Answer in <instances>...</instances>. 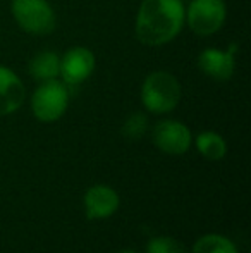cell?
Here are the masks:
<instances>
[{"label":"cell","instance_id":"1","mask_svg":"<svg viewBox=\"0 0 251 253\" xmlns=\"http://www.w3.org/2000/svg\"><path fill=\"white\" fill-rule=\"evenodd\" d=\"M186 23L182 0H143L134 21V33L144 47L167 45Z\"/></svg>","mask_w":251,"mask_h":253},{"label":"cell","instance_id":"2","mask_svg":"<svg viewBox=\"0 0 251 253\" xmlns=\"http://www.w3.org/2000/svg\"><path fill=\"white\" fill-rule=\"evenodd\" d=\"M182 88L179 80L169 71H153L141 84V103L151 114H169L179 105Z\"/></svg>","mask_w":251,"mask_h":253},{"label":"cell","instance_id":"3","mask_svg":"<svg viewBox=\"0 0 251 253\" xmlns=\"http://www.w3.org/2000/svg\"><path fill=\"white\" fill-rule=\"evenodd\" d=\"M10 12L24 33L47 37L57 26V16L48 0H12Z\"/></svg>","mask_w":251,"mask_h":253},{"label":"cell","instance_id":"4","mask_svg":"<svg viewBox=\"0 0 251 253\" xmlns=\"http://www.w3.org/2000/svg\"><path fill=\"white\" fill-rule=\"evenodd\" d=\"M69 100V86L64 81H43L31 97V112L40 123H55L66 114Z\"/></svg>","mask_w":251,"mask_h":253},{"label":"cell","instance_id":"5","mask_svg":"<svg viewBox=\"0 0 251 253\" xmlns=\"http://www.w3.org/2000/svg\"><path fill=\"white\" fill-rule=\"evenodd\" d=\"M227 7L224 0H193L186 10V23L198 37H212L225 23Z\"/></svg>","mask_w":251,"mask_h":253},{"label":"cell","instance_id":"6","mask_svg":"<svg viewBox=\"0 0 251 253\" xmlns=\"http://www.w3.org/2000/svg\"><path fill=\"white\" fill-rule=\"evenodd\" d=\"M97 67V57L86 47H72L61 57L59 78L67 86H79L93 74Z\"/></svg>","mask_w":251,"mask_h":253},{"label":"cell","instance_id":"7","mask_svg":"<svg viewBox=\"0 0 251 253\" xmlns=\"http://www.w3.org/2000/svg\"><path fill=\"white\" fill-rule=\"evenodd\" d=\"M153 143L160 152L169 155H182L191 148L193 134L189 127L181 121L165 119L155 126L153 129Z\"/></svg>","mask_w":251,"mask_h":253},{"label":"cell","instance_id":"8","mask_svg":"<svg viewBox=\"0 0 251 253\" xmlns=\"http://www.w3.org/2000/svg\"><path fill=\"white\" fill-rule=\"evenodd\" d=\"M238 45H231L229 50L205 48L198 55V67L207 78L214 81H229L236 69Z\"/></svg>","mask_w":251,"mask_h":253},{"label":"cell","instance_id":"9","mask_svg":"<svg viewBox=\"0 0 251 253\" xmlns=\"http://www.w3.org/2000/svg\"><path fill=\"white\" fill-rule=\"evenodd\" d=\"M119 195L107 184H95L84 193V209L90 220L108 219L119 209Z\"/></svg>","mask_w":251,"mask_h":253},{"label":"cell","instance_id":"10","mask_svg":"<svg viewBox=\"0 0 251 253\" xmlns=\"http://www.w3.org/2000/svg\"><path fill=\"white\" fill-rule=\"evenodd\" d=\"M24 98L26 88L21 78L10 67L0 66V117L10 116L21 109Z\"/></svg>","mask_w":251,"mask_h":253},{"label":"cell","instance_id":"11","mask_svg":"<svg viewBox=\"0 0 251 253\" xmlns=\"http://www.w3.org/2000/svg\"><path fill=\"white\" fill-rule=\"evenodd\" d=\"M28 73L33 80L40 81V83L48 80H57L59 73H61V57L52 50L38 52L28 64Z\"/></svg>","mask_w":251,"mask_h":253},{"label":"cell","instance_id":"12","mask_svg":"<svg viewBox=\"0 0 251 253\" xmlns=\"http://www.w3.org/2000/svg\"><path fill=\"white\" fill-rule=\"evenodd\" d=\"M196 148L207 160H220L227 153V141L215 131H201L196 136Z\"/></svg>","mask_w":251,"mask_h":253},{"label":"cell","instance_id":"13","mask_svg":"<svg viewBox=\"0 0 251 253\" xmlns=\"http://www.w3.org/2000/svg\"><path fill=\"white\" fill-rule=\"evenodd\" d=\"M191 253H238V248L222 234H205L194 243Z\"/></svg>","mask_w":251,"mask_h":253},{"label":"cell","instance_id":"14","mask_svg":"<svg viewBox=\"0 0 251 253\" xmlns=\"http://www.w3.org/2000/svg\"><path fill=\"white\" fill-rule=\"evenodd\" d=\"M148 131V117L143 112H134L122 124V136L127 140H140Z\"/></svg>","mask_w":251,"mask_h":253},{"label":"cell","instance_id":"15","mask_svg":"<svg viewBox=\"0 0 251 253\" xmlns=\"http://www.w3.org/2000/svg\"><path fill=\"white\" fill-rule=\"evenodd\" d=\"M146 253H188L186 247L171 236L151 238L146 245Z\"/></svg>","mask_w":251,"mask_h":253},{"label":"cell","instance_id":"16","mask_svg":"<svg viewBox=\"0 0 251 253\" xmlns=\"http://www.w3.org/2000/svg\"><path fill=\"white\" fill-rule=\"evenodd\" d=\"M117 253H136L134 250H121V252H117Z\"/></svg>","mask_w":251,"mask_h":253}]
</instances>
